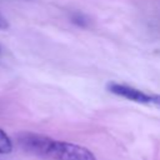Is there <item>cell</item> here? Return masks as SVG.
I'll list each match as a JSON object with an SVG mask.
<instances>
[{
    "label": "cell",
    "instance_id": "1",
    "mask_svg": "<svg viewBox=\"0 0 160 160\" xmlns=\"http://www.w3.org/2000/svg\"><path fill=\"white\" fill-rule=\"evenodd\" d=\"M19 146L28 154L48 160H96L95 155L86 148L51 139L42 134L24 131L18 134Z\"/></svg>",
    "mask_w": 160,
    "mask_h": 160
},
{
    "label": "cell",
    "instance_id": "2",
    "mask_svg": "<svg viewBox=\"0 0 160 160\" xmlns=\"http://www.w3.org/2000/svg\"><path fill=\"white\" fill-rule=\"evenodd\" d=\"M108 89L110 92L125 98L128 100L139 102V104H151L152 100V94H146L136 88L125 85V84H119V82H110L108 85Z\"/></svg>",
    "mask_w": 160,
    "mask_h": 160
},
{
    "label": "cell",
    "instance_id": "3",
    "mask_svg": "<svg viewBox=\"0 0 160 160\" xmlns=\"http://www.w3.org/2000/svg\"><path fill=\"white\" fill-rule=\"evenodd\" d=\"M12 150V142L9 135L0 129V154H9Z\"/></svg>",
    "mask_w": 160,
    "mask_h": 160
},
{
    "label": "cell",
    "instance_id": "4",
    "mask_svg": "<svg viewBox=\"0 0 160 160\" xmlns=\"http://www.w3.org/2000/svg\"><path fill=\"white\" fill-rule=\"evenodd\" d=\"M10 28V25H9V21L0 14V30H8Z\"/></svg>",
    "mask_w": 160,
    "mask_h": 160
}]
</instances>
